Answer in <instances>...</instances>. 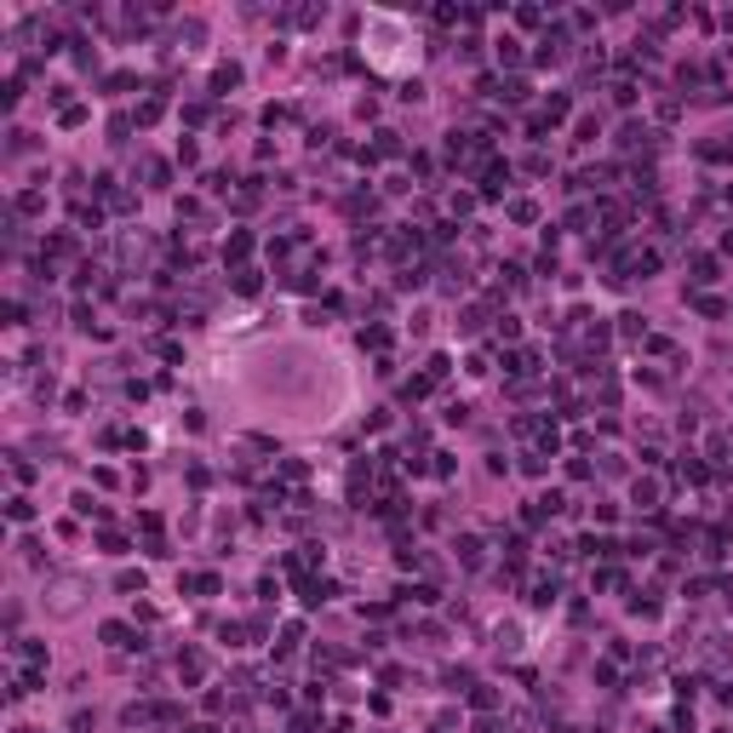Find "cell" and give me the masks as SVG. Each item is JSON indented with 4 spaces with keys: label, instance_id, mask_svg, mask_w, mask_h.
<instances>
[{
    "label": "cell",
    "instance_id": "1",
    "mask_svg": "<svg viewBox=\"0 0 733 733\" xmlns=\"http://www.w3.org/2000/svg\"><path fill=\"white\" fill-rule=\"evenodd\" d=\"M618 149H653V126L625 121V132H618Z\"/></svg>",
    "mask_w": 733,
    "mask_h": 733
},
{
    "label": "cell",
    "instance_id": "2",
    "mask_svg": "<svg viewBox=\"0 0 733 733\" xmlns=\"http://www.w3.org/2000/svg\"><path fill=\"white\" fill-rule=\"evenodd\" d=\"M630 498H636V510H659V481H653V476H636Z\"/></svg>",
    "mask_w": 733,
    "mask_h": 733
},
{
    "label": "cell",
    "instance_id": "3",
    "mask_svg": "<svg viewBox=\"0 0 733 733\" xmlns=\"http://www.w3.org/2000/svg\"><path fill=\"white\" fill-rule=\"evenodd\" d=\"M510 372H516V378H533V372H539V355H533V350H516V355H510Z\"/></svg>",
    "mask_w": 733,
    "mask_h": 733
},
{
    "label": "cell",
    "instance_id": "4",
    "mask_svg": "<svg viewBox=\"0 0 733 733\" xmlns=\"http://www.w3.org/2000/svg\"><path fill=\"white\" fill-rule=\"evenodd\" d=\"M705 476H710V470L699 464V459H682V464H676V481H688V487H699Z\"/></svg>",
    "mask_w": 733,
    "mask_h": 733
},
{
    "label": "cell",
    "instance_id": "5",
    "mask_svg": "<svg viewBox=\"0 0 733 733\" xmlns=\"http://www.w3.org/2000/svg\"><path fill=\"white\" fill-rule=\"evenodd\" d=\"M178 676H184V682H201V676H206V659H201V653H184V659H178Z\"/></svg>",
    "mask_w": 733,
    "mask_h": 733
},
{
    "label": "cell",
    "instance_id": "6",
    "mask_svg": "<svg viewBox=\"0 0 733 733\" xmlns=\"http://www.w3.org/2000/svg\"><path fill=\"white\" fill-rule=\"evenodd\" d=\"M372 155H401V132H389V126H378V143H372Z\"/></svg>",
    "mask_w": 733,
    "mask_h": 733
},
{
    "label": "cell",
    "instance_id": "7",
    "mask_svg": "<svg viewBox=\"0 0 733 733\" xmlns=\"http://www.w3.org/2000/svg\"><path fill=\"white\" fill-rule=\"evenodd\" d=\"M705 160H733V132H722L716 143H705Z\"/></svg>",
    "mask_w": 733,
    "mask_h": 733
},
{
    "label": "cell",
    "instance_id": "8",
    "mask_svg": "<svg viewBox=\"0 0 733 733\" xmlns=\"http://www.w3.org/2000/svg\"><path fill=\"white\" fill-rule=\"evenodd\" d=\"M618 338H630V344H636V338H647L642 315H618Z\"/></svg>",
    "mask_w": 733,
    "mask_h": 733
},
{
    "label": "cell",
    "instance_id": "9",
    "mask_svg": "<svg viewBox=\"0 0 733 733\" xmlns=\"http://www.w3.org/2000/svg\"><path fill=\"white\" fill-rule=\"evenodd\" d=\"M230 86H241V69H235V63H224V69L213 75V92H230Z\"/></svg>",
    "mask_w": 733,
    "mask_h": 733
},
{
    "label": "cell",
    "instance_id": "10",
    "mask_svg": "<svg viewBox=\"0 0 733 733\" xmlns=\"http://www.w3.org/2000/svg\"><path fill=\"white\" fill-rule=\"evenodd\" d=\"M504 184H510V167H487V195H504Z\"/></svg>",
    "mask_w": 733,
    "mask_h": 733
},
{
    "label": "cell",
    "instance_id": "11",
    "mask_svg": "<svg viewBox=\"0 0 733 733\" xmlns=\"http://www.w3.org/2000/svg\"><path fill=\"white\" fill-rule=\"evenodd\" d=\"M6 516H12V521H29V516H35V504H29L23 493H12V498H6Z\"/></svg>",
    "mask_w": 733,
    "mask_h": 733
},
{
    "label": "cell",
    "instance_id": "12",
    "mask_svg": "<svg viewBox=\"0 0 733 733\" xmlns=\"http://www.w3.org/2000/svg\"><path fill=\"white\" fill-rule=\"evenodd\" d=\"M459 562L464 567H481V539H459Z\"/></svg>",
    "mask_w": 733,
    "mask_h": 733
},
{
    "label": "cell",
    "instance_id": "13",
    "mask_svg": "<svg viewBox=\"0 0 733 733\" xmlns=\"http://www.w3.org/2000/svg\"><path fill=\"white\" fill-rule=\"evenodd\" d=\"M550 601H556V579H539L533 584V608H550Z\"/></svg>",
    "mask_w": 733,
    "mask_h": 733
},
{
    "label": "cell",
    "instance_id": "14",
    "mask_svg": "<svg viewBox=\"0 0 733 733\" xmlns=\"http://www.w3.org/2000/svg\"><path fill=\"white\" fill-rule=\"evenodd\" d=\"M693 281H699V287H705V281H716V258H705V252L693 258Z\"/></svg>",
    "mask_w": 733,
    "mask_h": 733
},
{
    "label": "cell",
    "instance_id": "15",
    "mask_svg": "<svg viewBox=\"0 0 733 733\" xmlns=\"http://www.w3.org/2000/svg\"><path fill=\"white\" fill-rule=\"evenodd\" d=\"M235 292H247V298H252V292H258V269L241 264V269H235Z\"/></svg>",
    "mask_w": 733,
    "mask_h": 733
},
{
    "label": "cell",
    "instance_id": "16",
    "mask_svg": "<svg viewBox=\"0 0 733 733\" xmlns=\"http://www.w3.org/2000/svg\"><path fill=\"white\" fill-rule=\"evenodd\" d=\"M384 344H389L384 327H361V350H384Z\"/></svg>",
    "mask_w": 733,
    "mask_h": 733
},
{
    "label": "cell",
    "instance_id": "17",
    "mask_svg": "<svg viewBox=\"0 0 733 733\" xmlns=\"http://www.w3.org/2000/svg\"><path fill=\"white\" fill-rule=\"evenodd\" d=\"M418 396H430V378H407L401 384V401H418Z\"/></svg>",
    "mask_w": 733,
    "mask_h": 733
},
{
    "label": "cell",
    "instance_id": "18",
    "mask_svg": "<svg viewBox=\"0 0 733 733\" xmlns=\"http://www.w3.org/2000/svg\"><path fill=\"white\" fill-rule=\"evenodd\" d=\"M189 590H201V596H218V573H195V579H189Z\"/></svg>",
    "mask_w": 733,
    "mask_h": 733
},
{
    "label": "cell",
    "instance_id": "19",
    "mask_svg": "<svg viewBox=\"0 0 733 733\" xmlns=\"http://www.w3.org/2000/svg\"><path fill=\"white\" fill-rule=\"evenodd\" d=\"M470 705H476V710H493L498 693H493V688H470Z\"/></svg>",
    "mask_w": 733,
    "mask_h": 733
},
{
    "label": "cell",
    "instance_id": "20",
    "mask_svg": "<svg viewBox=\"0 0 733 733\" xmlns=\"http://www.w3.org/2000/svg\"><path fill=\"white\" fill-rule=\"evenodd\" d=\"M510 218L516 224H533V218H539V206H533V201H510Z\"/></svg>",
    "mask_w": 733,
    "mask_h": 733
},
{
    "label": "cell",
    "instance_id": "21",
    "mask_svg": "<svg viewBox=\"0 0 733 733\" xmlns=\"http://www.w3.org/2000/svg\"><path fill=\"white\" fill-rule=\"evenodd\" d=\"M104 642L109 647H126V642H132V630H126V625H104Z\"/></svg>",
    "mask_w": 733,
    "mask_h": 733
},
{
    "label": "cell",
    "instance_id": "22",
    "mask_svg": "<svg viewBox=\"0 0 733 733\" xmlns=\"http://www.w3.org/2000/svg\"><path fill=\"white\" fill-rule=\"evenodd\" d=\"M224 252H230V258H247V252H252V235H241V230H235V235H230V247H224Z\"/></svg>",
    "mask_w": 733,
    "mask_h": 733
},
{
    "label": "cell",
    "instance_id": "23",
    "mask_svg": "<svg viewBox=\"0 0 733 733\" xmlns=\"http://www.w3.org/2000/svg\"><path fill=\"white\" fill-rule=\"evenodd\" d=\"M498 97H510V104H521V97H527V80H504V86H498Z\"/></svg>",
    "mask_w": 733,
    "mask_h": 733
},
{
    "label": "cell",
    "instance_id": "24",
    "mask_svg": "<svg viewBox=\"0 0 733 733\" xmlns=\"http://www.w3.org/2000/svg\"><path fill=\"white\" fill-rule=\"evenodd\" d=\"M596 584H601V590H618V584H625V573H618V567H601Z\"/></svg>",
    "mask_w": 733,
    "mask_h": 733
},
{
    "label": "cell",
    "instance_id": "25",
    "mask_svg": "<svg viewBox=\"0 0 733 733\" xmlns=\"http://www.w3.org/2000/svg\"><path fill=\"white\" fill-rule=\"evenodd\" d=\"M155 121H160V97H149V104L138 109V126H155Z\"/></svg>",
    "mask_w": 733,
    "mask_h": 733
},
{
    "label": "cell",
    "instance_id": "26",
    "mask_svg": "<svg viewBox=\"0 0 733 733\" xmlns=\"http://www.w3.org/2000/svg\"><path fill=\"white\" fill-rule=\"evenodd\" d=\"M498 63H521V46H516L510 35H504V40H498Z\"/></svg>",
    "mask_w": 733,
    "mask_h": 733
},
{
    "label": "cell",
    "instance_id": "27",
    "mask_svg": "<svg viewBox=\"0 0 733 733\" xmlns=\"http://www.w3.org/2000/svg\"><path fill=\"white\" fill-rule=\"evenodd\" d=\"M613 104H636V86H630V80H613Z\"/></svg>",
    "mask_w": 733,
    "mask_h": 733
},
{
    "label": "cell",
    "instance_id": "28",
    "mask_svg": "<svg viewBox=\"0 0 733 733\" xmlns=\"http://www.w3.org/2000/svg\"><path fill=\"white\" fill-rule=\"evenodd\" d=\"M521 470H527V476H544V453H521Z\"/></svg>",
    "mask_w": 733,
    "mask_h": 733
},
{
    "label": "cell",
    "instance_id": "29",
    "mask_svg": "<svg viewBox=\"0 0 733 733\" xmlns=\"http://www.w3.org/2000/svg\"><path fill=\"white\" fill-rule=\"evenodd\" d=\"M596 213H590V206H573V213H567V230H584V224H590Z\"/></svg>",
    "mask_w": 733,
    "mask_h": 733
},
{
    "label": "cell",
    "instance_id": "30",
    "mask_svg": "<svg viewBox=\"0 0 733 733\" xmlns=\"http://www.w3.org/2000/svg\"><path fill=\"white\" fill-rule=\"evenodd\" d=\"M75 218L86 224V230H97V224H104V213H97V206H75Z\"/></svg>",
    "mask_w": 733,
    "mask_h": 733
},
{
    "label": "cell",
    "instance_id": "31",
    "mask_svg": "<svg viewBox=\"0 0 733 733\" xmlns=\"http://www.w3.org/2000/svg\"><path fill=\"white\" fill-rule=\"evenodd\" d=\"M189 733H218V728H206V722H201V728H189Z\"/></svg>",
    "mask_w": 733,
    "mask_h": 733
}]
</instances>
